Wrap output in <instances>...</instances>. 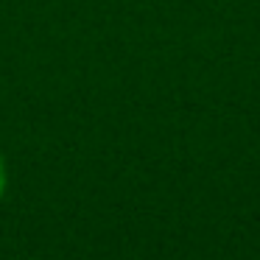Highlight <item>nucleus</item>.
I'll use <instances>...</instances> for the list:
<instances>
[{
  "instance_id": "obj_1",
  "label": "nucleus",
  "mask_w": 260,
  "mask_h": 260,
  "mask_svg": "<svg viewBox=\"0 0 260 260\" xmlns=\"http://www.w3.org/2000/svg\"><path fill=\"white\" fill-rule=\"evenodd\" d=\"M6 190H9V162L3 157V151H0V202H3Z\"/></svg>"
}]
</instances>
